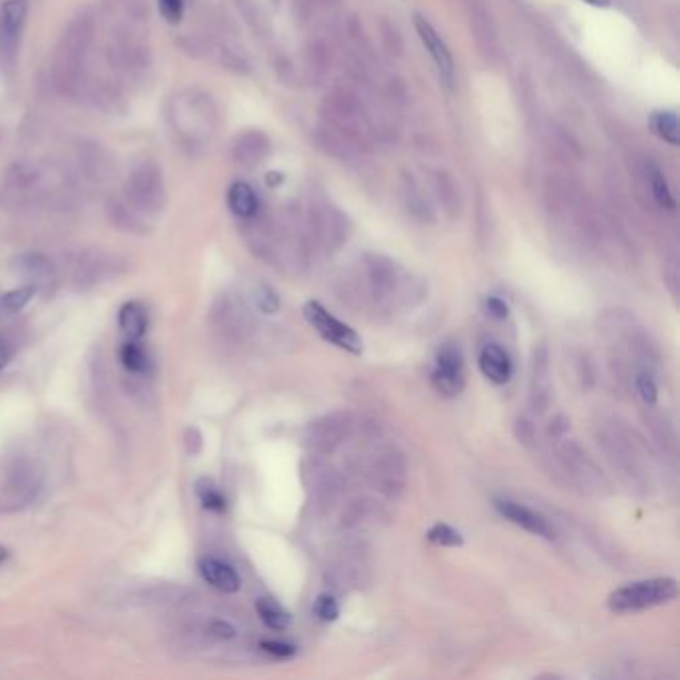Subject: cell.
I'll list each match as a JSON object with an SVG mask.
<instances>
[{
    "instance_id": "1",
    "label": "cell",
    "mask_w": 680,
    "mask_h": 680,
    "mask_svg": "<svg viewBox=\"0 0 680 680\" xmlns=\"http://www.w3.org/2000/svg\"><path fill=\"white\" fill-rule=\"evenodd\" d=\"M96 35V18L92 10H80L62 33L55 53V82L62 95H76L85 80V65Z\"/></svg>"
},
{
    "instance_id": "2",
    "label": "cell",
    "mask_w": 680,
    "mask_h": 680,
    "mask_svg": "<svg viewBox=\"0 0 680 680\" xmlns=\"http://www.w3.org/2000/svg\"><path fill=\"white\" fill-rule=\"evenodd\" d=\"M678 585L671 576H658V579H646L628 583L621 589H616L609 595V609L616 615H628L653 609L676 599Z\"/></svg>"
},
{
    "instance_id": "3",
    "label": "cell",
    "mask_w": 680,
    "mask_h": 680,
    "mask_svg": "<svg viewBox=\"0 0 680 680\" xmlns=\"http://www.w3.org/2000/svg\"><path fill=\"white\" fill-rule=\"evenodd\" d=\"M212 115L214 112L210 108L208 98L194 90L180 92V95L174 98L170 108V120L174 130L178 132L180 140L184 144H190V146H198L204 134L208 132Z\"/></svg>"
},
{
    "instance_id": "4",
    "label": "cell",
    "mask_w": 680,
    "mask_h": 680,
    "mask_svg": "<svg viewBox=\"0 0 680 680\" xmlns=\"http://www.w3.org/2000/svg\"><path fill=\"white\" fill-rule=\"evenodd\" d=\"M124 194L134 210L156 214L164 205V174L154 162H142L130 172Z\"/></svg>"
},
{
    "instance_id": "5",
    "label": "cell",
    "mask_w": 680,
    "mask_h": 680,
    "mask_svg": "<svg viewBox=\"0 0 680 680\" xmlns=\"http://www.w3.org/2000/svg\"><path fill=\"white\" fill-rule=\"evenodd\" d=\"M304 317L327 344H332L354 355H359L364 352V342L355 329L352 325L339 322V319L329 314L322 304L307 302L304 305Z\"/></svg>"
},
{
    "instance_id": "6",
    "label": "cell",
    "mask_w": 680,
    "mask_h": 680,
    "mask_svg": "<svg viewBox=\"0 0 680 680\" xmlns=\"http://www.w3.org/2000/svg\"><path fill=\"white\" fill-rule=\"evenodd\" d=\"M431 384L437 394L445 397H455L465 387V362L457 345L445 344L439 347L431 371Z\"/></svg>"
},
{
    "instance_id": "7",
    "label": "cell",
    "mask_w": 680,
    "mask_h": 680,
    "mask_svg": "<svg viewBox=\"0 0 680 680\" xmlns=\"http://www.w3.org/2000/svg\"><path fill=\"white\" fill-rule=\"evenodd\" d=\"M28 15V0H6L0 10V55L8 62L15 58L20 30Z\"/></svg>"
},
{
    "instance_id": "8",
    "label": "cell",
    "mask_w": 680,
    "mask_h": 680,
    "mask_svg": "<svg viewBox=\"0 0 680 680\" xmlns=\"http://www.w3.org/2000/svg\"><path fill=\"white\" fill-rule=\"evenodd\" d=\"M495 509H497L501 517L511 521L513 525H517V527L525 529L527 533L537 535V537L547 541L555 539V529L551 527V523L545 519L543 515L525 507V505L509 499H495Z\"/></svg>"
},
{
    "instance_id": "9",
    "label": "cell",
    "mask_w": 680,
    "mask_h": 680,
    "mask_svg": "<svg viewBox=\"0 0 680 680\" xmlns=\"http://www.w3.org/2000/svg\"><path fill=\"white\" fill-rule=\"evenodd\" d=\"M415 28H417V35L421 38V43H424L429 56L433 58V62H435L441 78H445L447 85H451L455 66H453V58H451L447 45L443 43L437 30L433 28V25L424 16H419V15L415 16Z\"/></svg>"
},
{
    "instance_id": "10",
    "label": "cell",
    "mask_w": 680,
    "mask_h": 680,
    "mask_svg": "<svg viewBox=\"0 0 680 680\" xmlns=\"http://www.w3.org/2000/svg\"><path fill=\"white\" fill-rule=\"evenodd\" d=\"M198 571L202 575V579L210 586H214L215 591H222L225 595H234L240 591V575L235 573L234 566H230L228 563L214 559V556H204L198 563Z\"/></svg>"
},
{
    "instance_id": "11",
    "label": "cell",
    "mask_w": 680,
    "mask_h": 680,
    "mask_svg": "<svg viewBox=\"0 0 680 680\" xmlns=\"http://www.w3.org/2000/svg\"><path fill=\"white\" fill-rule=\"evenodd\" d=\"M479 369L489 381L505 385L511 379L513 364L509 354L497 344H487L479 354Z\"/></svg>"
},
{
    "instance_id": "12",
    "label": "cell",
    "mask_w": 680,
    "mask_h": 680,
    "mask_svg": "<svg viewBox=\"0 0 680 680\" xmlns=\"http://www.w3.org/2000/svg\"><path fill=\"white\" fill-rule=\"evenodd\" d=\"M80 160H82V166H85L86 174L92 180H108L112 168H115L108 152L102 148L100 144H95V142L80 146Z\"/></svg>"
},
{
    "instance_id": "13",
    "label": "cell",
    "mask_w": 680,
    "mask_h": 680,
    "mask_svg": "<svg viewBox=\"0 0 680 680\" xmlns=\"http://www.w3.org/2000/svg\"><path fill=\"white\" fill-rule=\"evenodd\" d=\"M118 327L128 339H142L148 329V312L138 302H128L120 307Z\"/></svg>"
},
{
    "instance_id": "14",
    "label": "cell",
    "mask_w": 680,
    "mask_h": 680,
    "mask_svg": "<svg viewBox=\"0 0 680 680\" xmlns=\"http://www.w3.org/2000/svg\"><path fill=\"white\" fill-rule=\"evenodd\" d=\"M267 150V140L260 132L240 134L234 142V158L240 164H257Z\"/></svg>"
},
{
    "instance_id": "15",
    "label": "cell",
    "mask_w": 680,
    "mask_h": 680,
    "mask_svg": "<svg viewBox=\"0 0 680 680\" xmlns=\"http://www.w3.org/2000/svg\"><path fill=\"white\" fill-rule=\"evenodd\" d=\"M228 205L230 210L240 215V218H252L257 212V195L250 184L235 182L228 190Z\"/></svg>"
},
{
    "instance_id": "16",
    "label": "cell",
    "mask_w": 680,
    "mask_h": 680,
    "mask_svg": "<svg viewBox=\"0 0 680 680\" xmlns=\"http://www.w3.org/2000/svg\"><path fill=\"white\" fill-rule=\"evenodd\" d=\"M255 613L262 618L264 625L274 628V631H285L292 623V615L280 603L270 599V596H262V599L255 601Z\"/></svg>"
},
{
    "instance_id": "17",
    "label": "cell",
    "mask_w": 680,
    "mask_h": 680,
    "mask_svg": "<svg viewBox=\"0 0 680 680\" xmlns=\"http://www.w3.org/2000/svg\"><path fill=\"white\" fill-rule=\"evenodd\" d=\"M651 128L658 138L671 144V146H678L680 144V126H678V116L676 112H655L651 116Z\"/></svg>"
},
{
    "instance_id": "18",
    "label": "cell",
    "mask_w": 680,
    "mask_h": 680,
    "mask_svg": "<svg viewBox=\"0 0 680 680\" xmlns=\"http://www.w3.org/2000/svg\"><path fill=\"white\" fill-rule=\"evenodd\" d=\"M120 362L130 374H146L150 369V357L136 339H128L120 349Z\"/></svg>"
},
{
    "instance_id": "19",
    "label": "cell",
    "mask_w": 680,
    "mask_h": 680,
    "mask_svg": "<svg viewBox=\"0 0 680 680\" xmlns=\"http://www.w3.org/2000/svg\"><path fill=\"white\" fill-rule=\"evenodd\" d=\"M646 176H648V184H651V190H653V195L655 200L658 202V205H663V208H668V210H675V198L671 194V188H668V184L663 176V172L658 170L656 166H653V164H648L646 166Z\"/></svg>"
},
{
    "instance_id": "20",
    "label": "cell",
    "mask_w": 680,
    "mask_h": 680,
    "mask_svg": "<svg viewBox=\"0 0 680 680\" xmlns=\"http://www.w3.org/2000/svg\"><path fill=\"white\" fill-rule=\"evenodd\" d=\"M425 537L429 543L439 545V547H461L463 545V535L447 523H435Z\"/></svg>"
},
{
    "instance_id": "21",
    "label": "cell",
    "mask_w": 680,
    "mask_h": 680,
    "mask_svg": "<svg viewBox=\"0 0 680 680\" xmlns=\"http://www.w3.org/2000/svg\"><path fill=\"white\" fill-rule=\"evenodd\" d=\"M195 495H198V499L202 501L205 509H212V511L225 509V497L210 479H200L198 483H195Z\"/></svg>"
},
{
    "instance_id": "22",
    "label": "cell",
    "mask_w": 680,
    "mask_h": 680,
    "mask_svg": "<svg viewBox=\"0 0 680 680\" xmlns=\"http://www.w3.org/2000/svg\"><path fill=\"white\" fill-rule=\"evenodd\" d=\"M35 292H36L35 285L18 287V290L5 294L3 300H0V305H5L6 309H10V312H18V309H23L30 300H33Z\"/></svg>"
},
{
    "instance_id": "23",
    "label": "cell",
    "mask_w": 680,
    "mask_h": 680,
    "mask_svg": "<svg viewBox=\"0 0 680 680\" xmlns=\"http://www.w3.org/2000/svg\"><path fill=\"white\" fill-rule=\"evenodd\" d=\"M314 613H315L319 621L334 623V621H337V616H339V605H337L334 596L319 595L315 605H314Z\"/></svg>"
},
{
    "instance_id": "24",
    "label": "cell",
    "mask_w": 680,
    "mask_h": 680,
    "mask_svg": "<svg viewBox=\"0 0 680 680\" xmlns=\"http://www.w3.org/2000/svg\"><path fill=\"white\" fill-rule=\"evenodd\" d=\"M255 305L264 314H275L280 309V297L267 285H260L255 292Z\"/></svg>"
},
{
    "instance_id": "25",
    "label": "cell",
    "mask_w": 680,
    "mask_h": 680,
    "mask_svg": "<svg viewBox=\"0 0 680 680\" xmlns=\"http://www.w3.org/2000/svg\"><path fill=\"white\" fill-rule=\"evenodd\" d=\"M635 384H636L638 395L643 397L645 404H651V405L656 404V399H658V387H656V384H655V381H653L651 377H648L646 374H641V375H636V381H635Z\"/></svg>"
},
{
    "instance_id": "26",
    "label": "cell",
    "mask_w": 680,
    "mask_h": 680,
    "mask_svg": "<svg viewBox=\"0 0 680 680\" xmlns=\"http://www.w3.org/2000/svg\"><path fill=\"white\" fill-rule=\"evenodd\" d=\"M260 648L264 653L272 655L275 658H290L297 653V648L294 645H287V643H280V641H264L260 645Z\"/></svg>"
},
{
    "instance_id": "27",
    "label": "cell",
    "mask_w": 680,
    "mask_h": 680,
    "mask_svg": "<svg viewBox=\"0 0 680 680\" xmlns=\"http://www.w3.org/2000/svg\"><path fill=\"white\" fill-rule=\"evenodd\" d=\"M160 13L172 25H178L184 15L182 0H160Z\"/></svg>"
},
{
    "instance_id": "28",
    "label": "cell",
    "mask_w": 680,
    "mask_h": 680,
    "mask_svg": "<svg viewBox=\"0 0 680 680\" xmlns=\"http://www.w3.org/2000/svg\"><path fill=\"white\" fill-rule=\"evenodd\" d=\"M485 307H487V314L493 317V319H499V322H503V319L509 317V305L505 304L501 297H487L485 302Z\"/></svg>"
},
{
    "instance_id": "29",
    "label": "cell",
    "mask_w": 680,
    "mask_h": 680,
    "mask_svg": "<svg viewBox=\"0 0 680 680\" xmlns=\"http://www.w3.org/2000/svg\"><path fill=\"white\" fill-rule=\"evenodd\" d=\"M184 441H185V447H188V453H198L200 447H202V435H200V431H198V429H194V427L185 431Z\"/></svg>"
},
{
    "instance_id": "30",
    "label": "cell",
    "mask_w": 680,
    "mask_h": 680,
    "mask_svg": "<svg viewBox=\"0 0 680 680\" xmlns=\"http://www.w3.org/2000/svg\"><path fill=\"white\" fill-rule=\"evenodd\" d=\"M210 628H212V633L215 636H220V638H234L235 636V628L225 621H214Z\"/></svg>"
},
{
    "instance_id": "31",
    "label": "cell",
    "mask_w": 680,
    "mask_h": 680,
    "mask_svg": "<svg viewBox=\"0 0 680 680\" xmlns=\"http://www.w3.org/2000/svg\"><path fill=\"white\" fill-rule=\"evenodd\" d=\"M8 359H10V352H8V347L5 345V342H3V339H0V369H3L6 364H8Z\"/></svg>"
},
{
    "instance_id": "32",
    "label": "cell",
    "mask_w": 680,
    "mask_h": 680,
    "mask_svg": "<svg viewBox=\"0 0 680 680\" xmlns=\"http://www.w3.org/2000/svg\"><path fill=\"white\" fill-rule=\"evenodd\" d=\"M585 3H589L593 6H606L611 3V0H585Z\"/></svg>"
},
{
    "instance_id": "33",
    "label": "cell",
    "mask_w": 680,
    "mask_h": 680,
    "mask_svg": "<svg viewBox=\"0 0 680 680\" xmlns=\"http://www.w3.org/2000/svg\"><path fill=\"white\" fill-rule=\"evenodd\" d=\"M6 559H8V549L0 547V565H3Z\"/></svg>"
}]
</instances>
